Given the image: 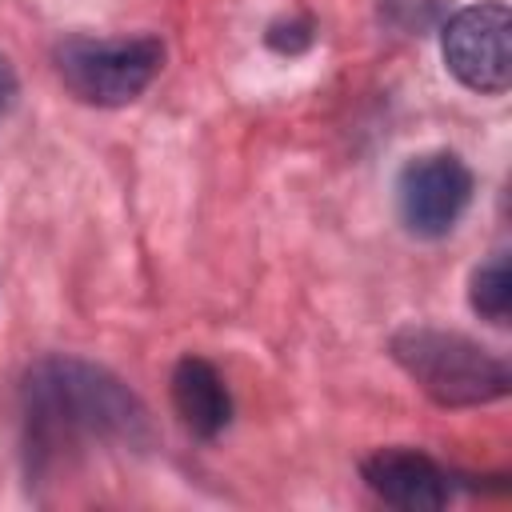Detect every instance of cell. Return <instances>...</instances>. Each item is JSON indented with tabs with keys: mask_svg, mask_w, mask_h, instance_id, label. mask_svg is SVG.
Wrapping results in <instances>:
<instances>
[{
	"mask_svg": "<svg viewBox=\"0 0 512 512\" xmlns=\"http://www.w3.org/2000/svg\"><path fill=\"white\" fill-rule=\"evenodd\" d=\"M112 444L144 452L152 420L140 396L108 368L80 356H40L20 380V452L28 480H44L64 456Z\"/></svg>",
	"mask_w": 512,
	"mask_h": 512,
	"instance_id": "6da1fadb",
	"label": "cell"
},
{
	"mask_svg": "<svg viewBox=\"0 0 512 512\" xmlns=\"http://www.w3.org/2000/svg\"><path fill=\"white\" fill-rule=\"evenodd\" d=\"M388 352L440 408H480L504 400L512 388L508 360L464 332L408 324L388 340Z\"/></svg>",
	"mask_w": 512,
	"mask_h": 512,
	"instance_id": "7a4b0ae2",
	"label": "cell"
},
{
	"mask_svg": "<svg viewBox=\"0 0 512 512\" xmlns=\"http://www.w3.org/2000/svg\"><path fill=\"white\" fill-rule=\"evenodd\" d=\"M52 64L64 88L92 108L132 104L164 68V40L140 36H88L68 32L52 44Z\"/></svg>",
	"mask_w": 512,
	"mask_h": 512,
	"instance_id": "3957f363",
	"label": "cell"
},
{
	"mask_svg": "<svg viewBox=\"0 0 512 512\" xmlns=\"http://www.w3.org/2000/svg\"><path fill=\"white\" fill-rule=\"evenodd\" d=\"M448 72L480 96H504L512 84V12L500 0H480L452 12L440 28Z\"/></svg>",
	"mask_w": 512,
	"mask_h": 512,
	"instance_id": "277c9868",
	"label": "cell"
},
{
	"mask_svg": "<svg viewBox=\"0 0 512 512\" xmlns=\"http://www.w3.org/2000/svg\"><path fill=\"white\" fill-rule=\"evenodd\" d=\"M472 168L456 152H420L396 176L400 224L420 240L448 236L472 204Z\"/></svg>",
	"mask_w": 512,
	"mask_h": 512,
	"instance_id": "5b68a950",
	"label": "cell"
},
{
	"mask_svg": "<svg viewBox=\"0 0 512 512\" xmlns=\"http://www.w3.org/2000/svg\"><path fill=\"white\" fill-rule=\"evenodd\" d=\"M360 480L392 508L404 512H436L456 500L460 476H452L440 460L420 448H376L360 460Z\"/></svg>",
	"mask_w": 512,
	"mask_h": 512,
	"instance_id": "8992f818",
	"label": "cell"
},
{
	"mask_svg": "<svg viewBox=\"0 0 512 512\" xmlns=\"http://www.w3.org/2000/svg\"><path fill=\"white\" fill-rule=\"evenodd\" d=\"M168 384H172V408L192 436L216 440L232 424V392L212 360L180 356Z\"/></svg>",
	"mask_w": 512,
	"mask_h": 512,
	"instance_id": "52a82bcc",
	"label": "cell"
},
{
	"mask_svg": "<svg viewBox=\"0 0 512 512\" xmlns=\"http://www.w3.org/2000/svg\"><path fill=\"white\" fill-rule=\"evenodd\" d=\"M468 304L488 324H508L512 316V264L508 252H492L484 264L472 268L468 280Z\"/></svg>",
	"mask_w": 512,
	"mask_h": 512,
	"instance_id": "ba28073f",
	"label": "cell"
},
{
	"mask_svg": "<svg viewBox=\"0 0 512 512\" xmlns=\"http://www.w3.org/2000/svg\"><path fill=\"white\" fill-rule=\"evenodd\" d=\"M316 40V20L312 16H288V20H272L264 32V44L280 56H300L304 48H312Z\"/></svg>",
	"mask_w": 512,
	"mask_h": 512,
	"instance_id": "9c48e42d",
	"label": "cell"
},
{
	"mask_svg": "<svg viewBox=\"0 0 512 512\" xmlns=\"http://www.w3.org/2000/svg\"><path fill=\"white\" fill-rule=\"evenodd\" d=\"M12 100H16V72H12V64L0 56V116L12 108Z\"/></svg>",
	"mask_w": 512,
	"mask_h": 512,
	"instance_id": "30bf717a",
	"label": "cell"
}]
</instances>
